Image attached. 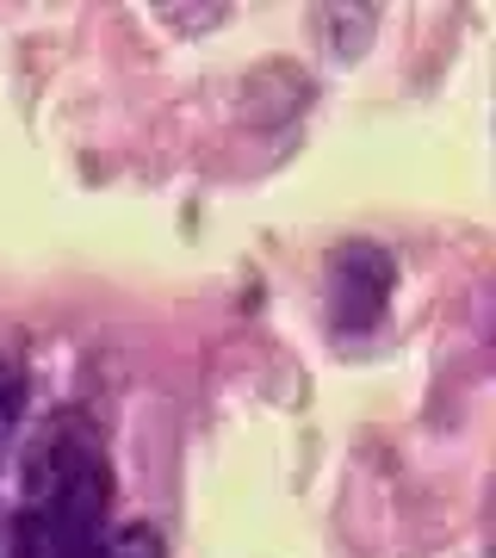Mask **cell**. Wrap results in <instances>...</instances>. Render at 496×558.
Returning a JSON list of instances; mask_svg holds the SVG:
<instances>
[{"instance_id":"1","label":"cell","mask_w":496,"mask_h":558,"mask_svg":"<svg viewBox=\"0 0 496 558\" xmlns=\"http://www.w3.org/2000/svg\"><path fill=\"white\" fill-rule=\"evenodd\" d=\"M397 286V260L378 242H341L329 255V317L341 336H366L385 323Z\"/></svg>"},{"instance_id":"2","label":"cell","mask_w":496,"mask_h":558,"mask_svg":"<svg viewBox=\"0 0 496 558\" xmlns=\"http://www.w3.org/2000/svg\"><path fill=\"white\" fill-rule=\"evenodd\" d=\"M25 403H32V373H25V360L0 354V459H7L13 435H20Z\"/></svg>"},{"instance_id":"3","label":"cell","mask_w":496,"mask_h":558,"mask_svg":"<svg viewBox=\"0 0 496 558\" xmlns=\"http://www.w3.org/2000/svg\"><path fill=\"white\" fill-rule=\"evenodd\" d=\"M87 558H168V546H161V534L149 521H124V527H112Z\"/></svg>"}]
</instances>
